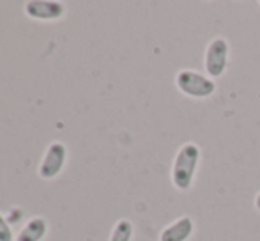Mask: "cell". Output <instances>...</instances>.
<instances>
[{
    "mask_svg": "<svg viewBox=\"0 0 260 241\" xmlns=\"http://www.w3.org/2000/svg\"><path fill=\"white\" fill-rule=\"evenodd\" d=\"M66 160H68V147L62 142H52L46 147L45 156H43L41 163H39V177L45 181L55 179L62 172V169H64Z\"/></svg>",
    "mask_w": 260,
    "mask_h": 241,
    "instance_id": "4",
    "label": "cell"
},
{
    "mask_svg": "<svg viewBox=\"0 0 260 241\" xmlns=\"http://www.w3.org/2000/svg\"><path fill=\"white\" fill-rule=\"evenodd\" d=\"M23 9L28 18L38 21L60 20L66 13V6L57 0H28Z\"/></svg>",
    "mask_w": 260,
    "mask_h": 241,
    "instance_id": "5",
    "label": "cell"
},
{
    "mask_svg": "<svg viewBox=\"0 0 260 241\" xmlns=\"http://www.w3.org/2000/svg\"><path fill=\"white\" fill-rule=\"evenodd\" d=\"M229 55H230V45L225 38L216 36L209 41L204 55V69L209 78L216 80L226 71L229 66Z\"/></svg>",
    "mask_w": 260,
    "mask_h": 241,
    "instance_id": "3",
    "label": "cell"
},
{
    "mask_svg": "<svg viewBox=\"0 0 260 241\" xmlns=\"http://www.w3.org/2000/svg\"><path fill=\"white\" fill-rule=\"evenodd\" d=\"M253 204H255V207H257V209L260 211V192L257 193V195H255V200H253Z\"/></svg>",
    "mask_w": 260,
    "mask_h": 241,
    "instance_id": "10",
    "label": "cell"
},
{
    "mask_svg": "<svg viewBox=\"0 0 260 241\" xmlns=\"http://www.w3.org/2000/svg\"><path fill=\"white\" fill-rule=\"evenodd\" d=\"M48 232V222L43 217H34L20 229L14 241H43Z\"/></svg>",
    "mask_w": 260,
    "mask_h": 241,
    "instance_id": "7",
    "label": "cell"
},
{
    "mask_svg": "<svg viewBox=\"0 0 260 241\" xmlns=\"http://www.w3.org/2000/svg\"><path fill=\"white\" fill-rule=\"evenodd\" d=\"M258 4H260V2H258Z\"/></svg>",
    "mask_w": 260,
    "mask_h": 241,
    "instance_id": "11",
    "label": "cell"
},
{
    "mask_svg": "<svg viewBox=\"0 0 260 241\" xmlns=\"http://www.w3.org/2000/svg\"><path fill=\"white\" fill-rule=\"evenodd\" d=\"M193 232H195V222L191 217L184 215L168 224L159 232V241H188L193 236Z\"/></svg>",
    "mask_w": 260,
    "mask_h": 241,
    "instance_id": "6",
    "label": "cell"
},
{
    "mask_svg": "<svg viewBox=\"0 0 260 241\" xmlns=\"http://www.w3.org/2000/svg\"><path fill=\"white\" fill-rule=\"evenodd\" d=\"M14 238L16 236H14L9 220L0 213V241H14Z\"/></svg>",
    "mask_w": 260,
    "mask_h": 241,
    "instance_id": "9",
    "label": "cell"
},
{
    "mask_svg": "<svg viewBox=\"0 0 260 241\" xmlns=\"http://www.w3.org/2000/svg\"><path fill=\"white\" fill-rule=\"evenodd\" d=\"M175 85L184 96L195 100H206L216 93V82L207 75L195 71V69H181L175 75Z\"/></svg>",
    "mask_w": 260,
    "mask_h": 241,
    "instance_id": "2",
    "label": "cell"
},
{
    "mask_svg": "<svg viewBox=\"0 0 260 241\" xmlns=\"http://www.w3.org/2000/svg\"><path fill=\"white\" fill-rule=\"evenodd\" d=\"M200 158H202V151H200L199 144H195V142H186V144H182L179 147L177 155L174 156L170 170L172 185L179 192H188L193 186Z\"/></svg>",
    "mask_w": 260,
    "mask_h": 241,
    "instance_id": "1",
    "label": "cell"
},
{
    "mask_svg": "<svg viewBox=\"0 0 260 241\" xmlns=\"http://www.w3.org/2000/svg\"><path fill=\"white\" fill-rule=\"evenodd\" d=\"M133 232H135L133 222H129L127 218H120L113 225L108 241H131L133 239Z\"/></svg>",
    "mask_w": 260,
    "mask_h": 241,
    "instance_id": "8",
    "label": "cell"
}]
</instances>
